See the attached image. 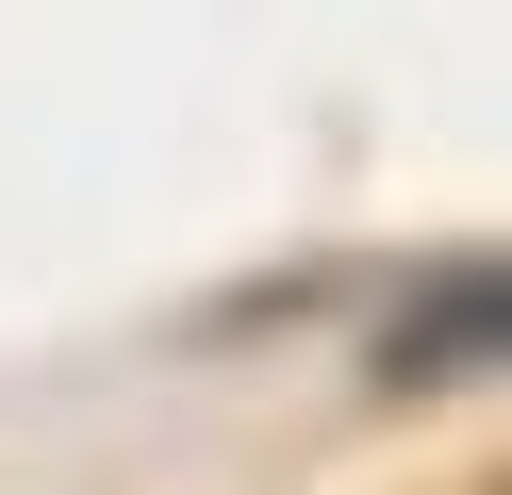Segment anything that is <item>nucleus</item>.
<instances>
[{
  "mask_svg": "<svg viewBox=\"0 0 512 495\" xmlns=\"http://www.w3.org/2000/svg\"><path fill=\"white\" fill-rule=\"evenodd\" d=\"M496 347H512V297H496V264H479V248H446L430 281L397 297V330H380V396H446V380H479Z\"/></svg>",
  "mask_w": 512,
  "mask_h": 495,
  "instance_id": "obj_1",
  "label": "nucleus"
}]
</instances>
